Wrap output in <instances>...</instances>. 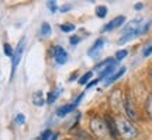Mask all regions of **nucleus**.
Instances as JSON below:
<instances>
[{"instance_id": "nucleus-1", "label": "nucleus", "mask_w": 152, "mask_h": 140, "mask_svg": "<svg viewBox=\"0 0 152 140\" xmlns=\"http://www.w3.org/2000/svg\"><path fill=\"white\" fill-rule=\"evenodd\" d=\"M117 123V130H118V136L123 137L124 140H131L137 136V128L134 126V123L131 122L130 119L125 118H118L115 119Z\"/></svg>"}, {"instance_id": "nucleus-2", "label": "nucleus", "mask_w": 152, "mask_h": 140, "mask_svg": "<svg viewBox=\"0 0 152 140\" xmlns=\"http://www.w3.org/2000/svg\"><path fill=\"white\" fill-rule=\"evenodd\" d=\"M90 130H92L93 135L97 136V137H104V136L109 133L106 122L102 118H99V116H93L90 119Z\"/></svg>"}, {"instance_id": "nucleus-3", "label": "nucleus", "mask_w": 152, "mask_h": 140, "mask_svg": "<svg viewBox=\"0 0 152 140\" xmlns=\"http://www.w3.org/2000/svg\"><path fill=\"white\" fill-rule=\"evenodd\" d=\"M24 46H26V38H21V41L18 42L16 51H14V55H13V58H11V77L14 76V71H16L17 66H18L20 60H21V55H23V51H24Z\"/></svg>"}, {"instance_id": "nucleus-4", "label": "nucleus", "mask_w": 152, "mask_h": 140, "mask_svg": "<svg viewBox=\"0 0 152 140\" xmlns=\"http://www.w3.org/2000/svg\"><path fill=\"white\" fill-rule=\"evenodd\" d=\"M123 108H124V112L127 115V118L130 121H137L138 116H137V111L134 108V102L128 94H125L124 98H123Z\"/></svg>"}, {"instance_id": "nucleus-5", "label": "nucleus", "mask_w": 152, "mask_h": 140, "mask_svg": "<svg viewBox=\"0 0 152 140\" xmlns=\"http://www.w3.org/2000/svg\"><path fill=\"white\" fill-rule=\"evenodd\" d=\"M104 122H106V126H107V132L109 135L113 137V139H118V130H117V123H115V119L111 118L110 115H106L104 118Z\"/></svg>"}, {"instance_id": "nucleus-6", "label": "nucleus", "mask_w": 152, "mask_h": 140, "mask_svg": "<svg viewBox=\"0 0 152 140\" xmlns=\"http://www.w3.org/2000/svg\"><path fill=\"white\" fill-rule=\"evenodd\" d=\"M52 52H54V59L58 65H65L68 62V53L62 46H54Z\"/></svg>"}, {"instance_id": "nucleus-7", "label": "nucleus", "mask_w": 152, "mask_h": 140, "mask_svg": "<svg viewBox=\"0 0 152 140\" xmlns=\"http://www.w3.org/2000/svg\"><path fill=\"white\" fill-rule=\"evenodd\" d=\"M125 22V17L124 16H118L115 17V18H113L111 21H109L106 25H104L103 28H102V32H107V31H113V30H115V28L121 27L123 24Z\"/></svg>"}, {"instance_id": "nucleus-8", "label": "nucleus", "mask_w": 152, "mask_h": 140, "mask_svg": "<svg viewBox=\"0 0 152 140\" xmlns=\"http://www.w3.org/2000/svg\"><path fill=\"white\" fill-rule=\"evenodd\" d=\"M103 46H104V39H103V38H99L97 41L93 43L92 48L87 51V55H89V56H92V58H97L99 53L102 52Z\"/></svg>"}, {"instance_id": "nucleus-9", "label": "nucleus", "mask_w": 152, "mask_h": 140, "mask_svg": "<svg viewBox=\"0 0 152 140\" xmlns=\"http://www.w3.org/2000/svg\"><path fill=\"white\" fill-rule=\"evenodd\" d=\"M115 67H117V60H115V62H113L111 65L107 66V67H106L103 71H100V76L97 77V80L102 81L103 79H109L111 74H114V70H115Z\"/></svg>"}, {"instance_id": "nucleus-10", "label": "nucleus", "mask_w": 152, "mask_h": 140, "mask_svg": "<svg viewBox=\"0 0 152 140\" xmlns=\"http://www.w3.org/2000/svg\"><path fill=\"white\" fill-rule=\"evenodd\" d=\"M76 104H68V105H64V107H61V108H58L56 109V115L59 116V118H64V116H66L68 113H71V112H73L76 109Z\"/></svg>"}, {"instance_id": "nucleus-11", "label": "nucleus", "mask_w": 152, "mask_h": 140, "mask_svg": "<svg viewBox=\"0 0 152 140\" xmlns=\"http://www.w3.org/2000/svg\"><path fill=\"white\" fill-rule=\"evenodd\" d=\"M141 18H135V20H132V21H130L127 25L124 27V34H130V32H134V31H137V30H140L141 28Z\"/></svg>"}, {"instance_id": "nucleus-12", "label": "nucleus", "mask_w": 152, "mask_h": 140, "mask_svg": "<svg viewBox=\"0 0 152 140\" xmlns=\"http://www.w3.org/2000/svg\"><path fill=\"white\" fill-rule=\"evenodd\" d=\"M110 102H111V107L113 108H117L118 105L123 104V100H121V94H120L118 90L113 91V94L110 95Z\"/></svg>"}, {"instance_id": "nucleus-13", "label": "nucleus", "mask_w": 152, "mask_h": 140, "mask_svg": "<svg viewBox=\"0 0 152 140\" xmlns=\"http://www.w3.org/2000/svg\"><path fill=\"white\" fill-rule=\"evenodd\" d=\"M33 104L37 105V107L45 105V98H44V94L41 91H35L33 94Z\"/></svg>"}, {"instance_id": "nucleus-14", "label": "nucleus", "mask_w": 152, "mask_h": 140, "mask_svg": "<svg viewBox=\"0 0 152 140\" xmlns=\"http://www.w3.org/2000/svg\"><path fill=\"white\" fill-rule=\"evenodd\" d=\"M61 92H62V88L61 87H58V88H55V90H52V91L48 94V98H47V102L48 104H54L55 101H56V98L61 95Z\"/></svg>"}, {"instance_id": "nucleus-15", "label": "nucleus", "mask_w": 152, "mask_h": 140, "mask_svg": "<svg viewBox=\"0 0 152 140\" xmlns=\"http://www.w3.org/2000/svg\"><path fill=\"white\" fill-rule=\"evenodd\" d=\"M125 70H127V69H125V67H121V69H118V70H117V71H115V73H114V74H111V76H110L109 79H107V83H106V86H109V84H111V83H114V81H115V80H118L120 77H121V76H123V74H124V73H125Z\"/></svg>"}, {"instance_id": "nucleus-16", "label": "nucleus", "mask_w": 152, "mask_h": 140, "mask_svg": "<svg viewBox=\"0 0 152 140\" xmlns=\"http://www.w3.org/2000/svg\"><path fill=\"white\" fill-rule=\"evenodd\" d=\"M113 62H115L114 59H111V58H107V59H104L103 62H100V63H97V65L94 66V70H97V71H103L106 67L109 65H111Z\"/></svg>"}, {"instance_id": "nucleus-17", "label": "nucleus", "mask_w": 152, "mask_h": 140, "mask_svg": "<svg viewBox=\"0 0 152 140\" xmlns=\"http://www.w3.org/2000/svg\"><path fill=\"white\" fill-rule=\"evenodd\" d=\"M39 34H41V37L42 38H48L49 35H51V25H49L48 22H44L42 25H41Z\"/></svg>"}, {"instance_id": "nucleus-18", "label": "nucleus", "mask_w": 152, "mask_h": 140, "mask_svg": "<svg viewBox=\"0 0 152 140\" xmlns=\"http://www.w3.org/2000/svg\"><path fill=\"white\" fill-rule=\"evenodd\" d=\"M92 76H93V71H92V70H90V71H86V73L82 76L80 79H79V84H80V86H86L87 81L92 79Z\"/></svg>"}, {"instance_id": "nucleus-19", "label": "nucleus", "mask_w": 152, "mask_h": 140, "mask_svg": "<svg viewBox=\"0 0 152 140\" xmlns=\"http://www.w3.org/2000/svg\"><path fill=\"white\" fill-rule=\"evenodd\" d=\"M96 16L99 18H104V17L107 16V7L106 6H99L96 7Z\"/></svg>"}, {"instance_id": "nucleus-20", "label": "nucleus", "mask_w": 152, "mask_h": 140, "mask_svg": "<svg viewBox=\"0 0 152 140\" xmlns=\"http://www.w3.org/2000/svg\"><path fill=\"white\" fill-rule=\"evenodd\" d=\"M145 109H147V113L149 115V118L152 119V92L148 95L147 98V104H145Z\"/></svg>"}, {"instance_id": "nucleus-21", "label": "nucleus", "mask_w": 152, "mask_h": 140, "mask_svg": "<svg viewBox=\"0 0 152 140\" xmlns=\"http://www.w3.org/2000/svg\"><path fill=\"white\" fill-rule=\"evenodd\" d=\"M61 31H64V32H72V31H75V25L73 24H71V22H66V24H62V25H59Z\"/></svg>"}, {"instance_id": "nucleus-22", "label": "nucleus", "mask_w": 152, "mask_h": 140, "mask_svg": "<svg viewBox=\"0 0 152 140\" xmlns=\"http://www.w3.org/2000/svg\"><path fill=\"white\" fill-rule=\"evenodd\" d=\"M3 51H4V55H6V56H9V58H13V55H14V49L11 48L10 43L6 42L4 45H3Z\"/></svg>"}, {"instance_id": "nucleus-23", "label": "nucleus", "mask_w": 152, "mask_h": 140, "mask_svg": "<svg viewBox=\"0 0 152 140\" xmlns=\"http://www.w3.org/2000/svg\"><path fill=\"white\" fill-rule=\"evenodd\" d=\"M51 136H52V130H51V129H45L42 133L39 135V140H49V139H51Z\"/></svg>"}, {"instance_id": "nucleus-24", "label": "nucleus", "mask_w": 152, "mask_h": 140, "mask_svg": "<svg viewBox=\"0 0 152 140\" xmlns=\"http://www.w3.org/2000/svg\"><path fill=\"white\" fill-rule=\"evenodd\" d=\"M127 55H128V52H127L125 49H121V51H118V52H115V56H114V58H115V60L118 62V60H123V59H124Z\"/></svg>"}, {"instance_id": "nucleus-25", "label": "nucleus", "mask_w": 152, "mask_h": 140, "mask_svg": "<svg viewBox=\"0 0 152 140\" xmlns=\"http://www.w3.org/2000/svg\"><path fill=\"white\" fill-rule=\"evenodd\" d=\"M47 7H48L51 13L55 14L56 11H58V6H56V1H47Z\"/></svg>"}, {"instance_id": "nucleus-26", "label": "nucleus", "mask_w": 152, "mask_h": 140, "mask_svg": "<svg viewBox=\"0 0 152 140\" xmlns=\"http://www.w3.org/2000/svg\"><path fill=\"white\" fill-rule=\"evenodd\" d=\"M151 55H152V43L148 45L147 48H144V51H142V56H144V58H148V56H151Z\"/></svg>"}, {"instance_id": "nucleus-27", "label": "nucleus", "mask_w": 152, "mask_h": 140, "mask_svg": "<svg viewBox=\"0 0 152 140\" xmlns=\"http://www.w3.org/2000/svg\"><path fill=\"white\" fill-rule=\"evenodd\" d=\"M24 122H26V116H24L23 113H17V116H16V123H17V125H24Z\"/></svg>"}, {"instance_id": "nucleus-28", "label": "nucleus", "mask_w": 152, "mask_h": 140, "mask_svg": "<svg viewBox=\"0 0 152 140\" xmlns=\"http://www.w3.org/2000/svg\"><path fill=\"white\" fill-rule=\"evenodd\" d=\"M69 42H71V45H76V43L80 42V37H77V35H73V37H71Z\"/></svg>"}, {"instance_id": "nucleus-29", "label": "nucleus", "mask_w": 152, "mask_h": 140, "mask_svg": "<svg viewBox=\"0 0 152 140\" xmlns=\"http://www.w3.org/2000/svg\"><path fill=\"white\" fill-rule=\"evenodd\" d=\"M72 9V6H62V7H59V11L61 13H66V11H69Z\"/></svg>"}, {"instance_id": "nucleus-30", "label": "nucleus", "mask_w": 152, "mask_h": 140, "mask_svg": "<svg viewBox=\"0 0 152 140\" xmlns=\"http://www.w3.org/2000/svg\"><path fill=\"white\" fill-rule=\"evenodd\" d=\"M97 83H99L97 79H96V80H92L90 83H87V84H86V88H92V87H93V86H96Z\"/></svg>"}, {"instance_id": "nucleus-31", "label": "nucleus", "mask_w": 152, "mask_h": 140, "mask_svg": "<svg viewBox=\"0 0 152 140\" xmlns=\"http://www.w3.org/2000/svg\"><path fill=\"white\" fill-rule=\"evenodd\" d=\"M83 97H85V92H82V94H80V95H79V97H77V98H76V100H75V101H73V104H76V105H79V102H80V101H82V100H83Z\"/></svg>"}, {"instance_id": "nucleus-32", "label": "nucleus", "mask_w": 152, "mask_h": 140, "mask_svg": "<svg viewBox=\"0 0 152 140\" xmlns=\"http://www.w3.org/2000/svg\"><path fill=\"white\" fill-rule=\"evenodd\" d=\"M75 79H77V71H75V73H72L71 77H69V80H68V81H69V83H72V81L75 80Z\"/></svg>"}, {"instance_id": "nucleus-33", "label": "nucleus", "mask_w": 152, "mask_h": 140, "mask_svg": "<svg viewBox=\"0 0 152 140\" xmlns=\"http://www.w3.org/2000/svg\"><path fill=\"white\" fill-rule=\"evenodd\" d=\"M58 136H59L58 133H54V135L51 136V139H49V140H56V139H58Z\"/></svg>"}, {"instance_id": "nucleus-34", "label": "nucleus", "mask_w": 152, "mask_h": 140, "mask_svg": "<svg viewBox=\"0 0 152 140\" xmlns=\"http://www.w3.org/2000/svg\"><path fill=\"white\" fill-rule=\"evenodd\" d=\"M142 7H144V6H142L141 3H138V4H135V10H141Z\"/></svg>"}, {"instance_id": "nucleus-35", "label": "nucleus", "mask_w": 152, "mask_h": 140, "mask_svg": "<svg viewBox=\"0 0 152 140\" xmlns=\"http://www.w3.org/2000/svg\"><path fill=\"white\" fill-rule=\"evenodd\" d=\"M149 77H151V80H152V70L149 71Z\"/></svg>"}]
</instances>
